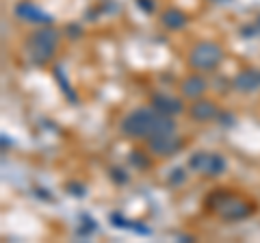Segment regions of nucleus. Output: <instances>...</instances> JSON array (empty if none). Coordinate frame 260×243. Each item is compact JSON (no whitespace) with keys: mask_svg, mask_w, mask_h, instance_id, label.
<instances>
[{"mask_svg":"<svg viewBox=\"0 0 260 243\" xmlns=\"http://www.w3.org/2000/svg\"><path fill=\"white\" fill-rule=\"evenodd\" d=\"M174 131L176 124L169 119V115L154 109H137L121 122V133L128 137H137V139H152L156 135Z\"/></svg>","mask_w":260,"mask_h":243,"instance_id":"nucleus-1","label":"nucleus"},{"mask_svg":"<svg viewBox=\"0 0 260 243\" xmlns=\"http://www.w3.org/2000/svg\"><path fill=\"white\" fill-rule=\"evenodd\" d=\"M56 44H59V33L54 28H39L26 39V56L37 66H44L54 56Z\"/></svg>","mask_w":260,"mask_h":243,"instance_id":"nucleus-2","label":"nucleus"},{"mask_svg":"<svg viewBox=\"0 0 260 243\" xmlns=\"http://www.w3.org/2000/svg\"><path fill=\"white\" fill-rule=\"evenodd\" d=\"M213 200L215 213L223 220H241V217L249 215L251 208H254L249 202L241 200L239 196H232V193H217V196H213Z\"/></svg>","mask_w":260,"mask_h":243,"instance_id":"nucleus-3","label":"nucleus"},{"mask_svg":"<svg viewBox=\"0 0 260 243\" xmlns=\"http://www.w3.org/2000/svg\"><path fill=\"white\" fill-rule=\"evenodd\" d=\"M221 59H223V52H221V48H219L217 44L202 42L191 50L189 63H191V68L200 70V72H210V70H215L219 63H221Z\"/></svg>","mask_w":260,"mask_h":243,"instance_id":"nucleus-4","label":"nucleus"},{"mask_svg":"<svg viewBox=\"0 0 260 243\" xmlns=\"http://www.w3.org/2000/svg\"><path fill=\"white\" fill-rule=\"evenodd\" d=\"M189 165L195 172H200L204 176H219L225 167V161L219 155H213V152H195L189 161Z\"/></svg>","mask_w":260,"mask_h":243,"instance_id":"nucleus-5","label":"nucleus"},{"mask_svg":"<svg viewBox=\"0 0 260 243\" xmlns=\"http://www.w3.org/2000/svg\"><path fill=\"white\" fill-rule=\"evenodd\" d=\"M148 145L154 155L169 157L180 148V139L176 137V133H162V135H156V137H152V139H148Z\"/></svg>","mask_w":260,"mask_h":243,"instance_id":"nucleus-6","label":"nucleus"},{"mask_svg":"<svg viewBox=\"0 0 260 243\" xmlns=\"http://www.w3.org/2000/svg\"><path fill=\"white\" fill-rule=\"evenodd\" d=\"M15 13H18L20 20H26V22H32V24H48L50 22V15L46 11H42L39 7H35L32 3H20L15 7Z\"/></svg>","mask_w":260,"mask_h":243,"instance_id":"nucleus-7","label":"nucleus"},{"mask_svg":"<svg viewBox=\"0 0 260 243\" xmlns=\"http://www.w3.org/2000/svg\"><path fill=\"white\" fill-rule=\"evenodd\" d=\"M234 89H239L243 94H251L260 89V72L258 70H243L234 78Z\"/></svg>","mask_w":260,"mask_h":243,"instance_id":"nucleus-8","label":"nucleus"},{"mask_svg":"<svg viewBox=\"0 0 260 243\" xmlns=\"http://www.w3.org/2000/svg\"><path fill=\"white\" fill-rule=\"evenodd\" d=\"M219 115V111L213 102H208V100H198L191 107V117L193 119H198V122H210V119H215Z\"/></svg>","mask_w":260,"mask_h":243,"instance_id":"nucleus-9","label":"nucleus"},{"mask_svg":"<svg viewBox=\"0 0 260 243\" xmlns=\"http://www.w3.org/2000/svg\"><path fill=\"white\" fill-rule=\"evenodd\" d=\"M152 102H154V109L165 113V115H176V113L182 111V104L176 98H169V96H165V94H156L152 98Z\"/></svg>","mask_w":260,"mask_h":243,"instance_id":"nucleus-10","label":"nucleus"},{"mask_svg":"<svg viewBox=\"0 0 260 243\" xmlns=\"http://www.w3.org/2000/svg\"><path fill=\"white\" fill-rule=\"evenodd\" d=\"M204 89H206V83L202 76H189L182 83V94L189 96V98H198L200 94H204Z\"/></svg>","mask_w":260,"mask_h":243,"instance_id":"nucleus-11","label":"nucleus"},{"mask_svg":"<svg viewBox=\"0 0 260 243\" xmlns=\"http://www.w3.org/2000/svg\"><path fill=\"white\" fill-rule=\"evenodd\" d=\"M162 24H165L167 28H182L184 24H186V18H184L182 11L169 9V11L162 13Z\"/></svg>","mask_w":260,"mask_h":243,"instance_id":"nucleus-12","label":"nucleus"},{"mask_svg":"<svg viewBox=\"0 0 260 243\" xmlns=\"http://www.w3.org/2000/svg\"><path fill=\"white\" fill-rule=\"evenodd\" d=\"M210 3H228V0H210Z\"/></svg>","mask_w":260,"mask_h":243,"instance_id":"nucleus-13","label":"nucleus"}]
</instances>
